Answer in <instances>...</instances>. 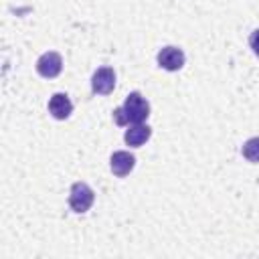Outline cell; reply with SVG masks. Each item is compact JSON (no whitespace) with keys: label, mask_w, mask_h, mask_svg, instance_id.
<instances>
[{"label":"cell","mask_w":259,"mask_h":259,"mask_svg":"<svg viewBox=\"0 0 259 259\" xmlns=\"http://www.w3.org/2000/svg\"><path fill=\"white\" fill-rule=\"evenodd\" d=\"M150 115V103L146 97H142L140 91H132L123 105L113 109V121L117 125H134V123H144Z\"/></svg>","instance_id":"6da1fadb"},{"label":"cell","mask_w":259,"mask_h":259,"mask_svg":"<svg viewBox=\"0 0 259 259\" xmlns=\"http://www.w3.org/2000/svg\"><path fill=\"white\" fill-rule=\"evenodd\" d=\"M95 200V194L91 190L89 184L85 182H75L71 186V192H69V206L73 212H87L91 208Z\"/></svg>","instance_id":"7a4b0ae2"},{"label":"cell","mask_w":259,"mask_h":259,"mask_svg":"<svg viewBox=\"0 0 259 259\" xmlns=\"http://www.w3.org/2000/svg\"><path fill=\"white\" fill-rule=\"evenodd\" d=\"M91 89L97 95H109L115 89V71L111 67H99L91 77Z\"/></svg>","instance_id":"3957f363"},{"label":"cell","mask_w":259,"mask_h":259,"mask_svg":"<svg viewBox=\"0 0 259 259\" xmlns=\"http://www.w3.org/2000/svg\"><path fill=\"white\" fill-rule=\"evenodd\" d=\"M61 71H63V59H61L59 53L49 51V53H45V55L38 57V61H36V73L40 77L55 79Z\"/></svg>","instance_id":"277c9868"},{"label":"cell","mask_w":259,"mask_h":259,"mask_svg":"<svg viewBox=\"0 0 259 259\" xmlns=\"http://www.w3.org/2000/svg\"><path fill=\"white\" fill-rule=\"evenodd\" d=\"M136 166V156L125 152V150H119V152H113L111 158H109V168L111 172L117 176V178H123L127 176Z\"/></svg>","instance_id":"5b68a950"},{"label":"cell","mask_w":259,"mask_h":259,"mask_svg":"<svg viewBox=\"0 0 259 259\" xmlns=\"http://www.w3.org/2000/svg\"><path fill=\"white\" fill-rule=\"evenodd\" d=\"M186 57L182 53V49L178 47H164L160 53H158V65L166 71H178L182 69Z\"/></svg>","instance_id":"8992f818"},{"label":"cell","mask_w":259,"mask_h":259,"mask_svg":"<svg viewBox=\"0 0 259 259\" xmlns=\"http://www.w3.org/2000/svg\"><path fill=\"white\" fill-rule=\"evenodd\" d=\"M49 111L55 119H67L73 111V103L65 93H55L49 99Z\"/></svg>","instance_id":"52a82bcc"},{"label":"cell","mask_w":259,"mask_h":259,"mask_svg":"<svg viewBox=\"0 0 259 259\" xmlns=\"http://www.w3.org/2000/svg\"><path fill=\"white\" fill-rule=\"evenodd\" d=\"M152 136V127L150 125H144V123H134V125H127L125 130V144L132 146V148H140L142 144H146Z\"/></svg>","instance_id":"ba28073f"},{"label":"cell","mask_w":259,"mask_h":259,"mask_svg":"<svg viewBox=\"0 0 259 259\" xmlns=\"http://www.w3.org/2000/svg\"><path fill=\"white\" fill-rule=\"evenodd\" d=\"M243 158H247L253 164H259V138H249L243 144Z\"/></svg>","instance_id":"9c48e42d"},{"label":"cell","mask_w":259,"mask_h":259,"mask_svg":"<svg viewBox=\"0 0 259 259\" xmlns=\"http://www.w3.org/2000/svg\"><path fill=\"white\" fill-rule=\"evenodd\" d=\"M249 45H251L253 53H255V55L259 57V28L251 32V36H249Z\"/></svg>","instance_id":"30bf717a"}]
</instances>
